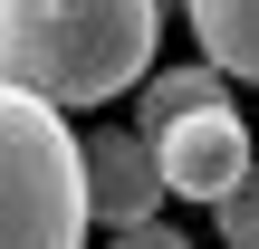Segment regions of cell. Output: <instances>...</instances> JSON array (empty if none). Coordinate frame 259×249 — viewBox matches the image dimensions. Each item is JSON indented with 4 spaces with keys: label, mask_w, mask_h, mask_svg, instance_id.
Masks as SVG:
<instances>
[{
    "label": "cell",
    "mask_w": 259,
    "mask_h": 249,
    "mask_svg": "<svg viewBox=\"0 0 259 249\" xmlns=\"http://www.w3.org/2000/svg\"><path fill=\"white\" fill-rule=\"evenodd\" d=\"M77 173H87V221H106V230L163 211V173H154L144 125H125V134H77Z\"/></svg>",
    "instance_id": "cell-4"
},
{
    "label": "cell",
    "mask_w": 259,
    "mask_h": 249,
    "mask_svg": "<svg viewBox=\"0 0 259 249\" xmlns=\"http://www.w3.org/2000/svg\"><path fill=\"white\" fill-rule=\"evenodd\" d=\"M211 96H231V77H221L211 58H192V67H144V134H154L163 115H183V106H211Z\"/></svg>",
    "instance_id": "cell-6"
},
{
    "label": "cell",
    "mask_w": 259,
    "mask_h": 249,
    "mask_svg": "<svg viewBox=\"0 0 259 249\" xmlns=\"http://www.w3.org/2000/svg\"><path fill=\"white\" fill-rule=\"evenodd\" d=\"M163 48V0H0V77L67 106H115Z\"/></svg>",
    "instance_id": "cell-1"
},
{
    "label": "cell",
    "mask_w": 259,
    "mask_h": 249,
    "mask_svg": "<svg viewBox=\"0 0 259 249\" xmlns=\"http://www.w3.org/2000/svg\"><path fill=\"white\" fill-rule=\"evenodd\" d=\"M183 19H192V48L221 77H250L259 86V0H183Z\"/></svg>",
    "instance_id": "cell-5"
},
{
    "label": "cell",
    "mask_w": 259,
    "mask_h": 249,
    "mask_svg": "<svg viewBox=\"0 0 259 249\" xmlns=\"http://www.w3.org/2000/svg\"><path fill=\"white\" fill-rule=\"evenodd\" d=\"M154 173H163V192H183V202H221L240 173H250V125L231 115V96H211V106H183V115H163L154 134Z\"/></svg>",
    "instance_id": "cell-3"
},
{
    "label": "cell",
    "mask_w": 259,
    "mask_h": 249,
    "mask_svg": "<svg viewBox=\"0 0 259 249\" xmlns=\"http://www.w3.org/2000/svg\"><path fill=\"white\" fill-rule=\"evenodd\" d=\"M211 221H221V240H231V249H259V163L211 202Z\"/></svg>",
    "instance_id": "cell-7"
},
{
    "label": "cell",
    "mask_w": 259,
    "mask_h": 249,
    "mask_svg": "<svg viewBox=\"0 0 259 249\" xmlns=\"http://www.w3.org/2000/svg\"><path fill=\"white\" fill-rule=\"evenodd\" d=\"M106 249H192V240H183L173 221H125V230H115Z\"/></svg>",
    "instance_id": "cell-8"
},
{
    "label": "cell",
    "mask_w": 259,
    "mask_h": 249,
    "mask_svg": "<svg viewBox=\"0 0 259 249\" xmlns=\"http://www.w3.org/2000/svg\"><path fill=\"white\" fill-rule=\"evenodd\" d=\"M0 249H87L77 134L48 96L0 77Z\"/></svg>",
    "instance_id": "cell-2"
}]
</instances>
